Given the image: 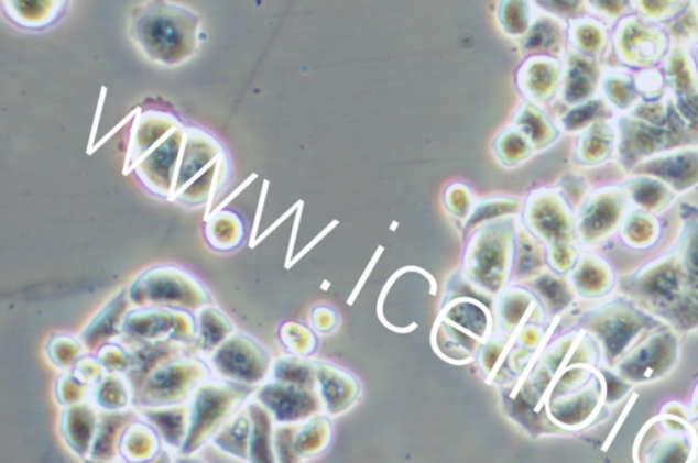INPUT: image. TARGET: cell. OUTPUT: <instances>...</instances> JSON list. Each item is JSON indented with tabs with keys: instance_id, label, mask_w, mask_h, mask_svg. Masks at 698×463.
<instances>
[{
	"instance_id": "obj_44",
	"label": "cell",
	"mask_w": 698,
	"mask_h": 463,
	"mask_svg": "<svg viewBox=\"0 0 698 463\" xmlns=\"http://www.w3.org/2000/svg\"><path fill=\"white\" fill-rule=\"evenodd\" d=\"M254 179H257V175H255V174H254V175H251V176L249 177V179H248V180H246V181L243 183V185H242V186L238 187V188H237V190H235V191L231 194V196H228V197L226 198V201H225V202H222V203L219 206V208H217V210L215 211V214L217 213V211L222 210V208H225V206H226V205L230 203V202L232 201V199L237 198V197L239 196V194H240V192H242V191L244 190V188H246V187H248V186L250 185V183H251V181H253ZM211 216H214V214H211Z\"/></svg>"
},
{
	"instance_id": "obj_15",
	"label": "cell",
	"mask_w": 698,
	"mask_h": 463,
	"mask_svg": "<svg viewBox=\"0 0 698 463\" xmlns=\"http://www.w3.org/2000/svg\"><path fill=\"white\" fill-rule=\"evenodd\" d=\"M131 307L133 305L129 299L128 290L122 289L90 320L79 335L88 354H96L101 346L111 344L123 335L124 319Z\"/></svg>"
},
{
	"instance_id": "obj_33",
	"label": "cell",
	"mask_w": 698,
	"mask_h": 463,
	"mask_svg": "<svg viewBox=\"0 0 698 463\" xmlns=\"http://www.w3.org/2000/svg\"><path fill=\"white\" fill-rule=\"evenodd\" d=\"M657 224L654 217L644 211L632 213L623 228V239L629 245L636 249H645L654 244L657 239Z\"/></svg>"
},
{
	"instance_id": "obj_47",
	"label": "cell",
	"mask_w": 698,
	"mask_h": 463,
	"mask_svg": "<svg viewBox=\"0 0 698 463\" xmlns=\"http://www.w3.org/2000/svg\"><path fill=\"white\" fill-rule=\"evenodd\" d=\"M83 463H128V462H124L123 460H119V461H95V460H90V459H84Z\"/></svg>"
},
{
	"instance_id": "obj_5",
	"label": "cell",
	"mask_w": 698,
	"mask_h": 463,
	"mask_svg": "<svg viewBox=\"0 0 698 463\" xmlns=\"http://www.w3.org/2000/svg\"><path fill=\"white\" fill-rule=\"evenodd\" d=\"M209 365L220 379L250 387H260L272 370L266 349L240 331L211 354Z\"/></svg>"
},
{
	"instance_id": "obj_42",
	"label": "cell",
	"mask_w": 698,
	"mask_h": 463,
	"mask_svg": "<svg viewBox=\"0 0 698 463\" xmlns=\"http://www.w3.org/2000/svg\"><path fill=\"white\" fill-rule=\"evenodd\" d=\"M268 187H269V181L265 180V183H263V190H262L261 198H260L259 209H257L254 230H253V233H251L250 249H253V245H254L255 240H257V231H259V224H260V219H261V214H262L263 203H265Z\"/></svg>"
},
{
	"instance_id": "obj_32",
	"label": "cell",
	"mask_w": 698,
	"mask_h": 463,
	"mask_svg": "<svg viewBox=\"0 0 698 463\" xmlns=\"http://www.w3.org/2000/svg\"><path fill=\"white\" fill-rule=\"evenodd\" d=\"M273 381L282 385L294 386L308 390L313 387V367L306 360L297 357L279 359L272 367Z\"/></svg>"
},
{
	"instance_id": "obj_45",
	"label": "cell",
	"mask_w": 698,
	"mask_h": 463,
	"mask_svg": "<svg viewBox=\"0 0 698 463\" xmlns=\"http://www.w3.org/2000/svg\"><path fill=\"white\" fill-rule=\"evenodd\" d=\"M145 463H176L173 454L168 450H162L157 456H154L152 461Z\"/></svg>"
},
{
	"instance_id": "obj_18",
	"label": "cell",
	"mask_w": 698,
	"mask_h": 463,
	"mask_svg": "<svg viewBox=\"0 0 698 463\" xmlns=\"http://www.w3.org/2000/svg\"><path fill=\"white\" fill-rule=\"evenodd\" d=\"M620 44V53L623 51L626 63L631 65H650L654 63L665 49V36L656 27H646L640 21L621 25L620 36L617 38Z\"/></svg>"
},
{
	"instance_id": "obj_19",
	"label": "cell",
	"mask_w": 698,
	"mask_h": 463,
	"mask_svg": "<svg viewBox=\"0 0 698 463\" xmlns=\"http://www.w3.org/2000/svg\"><path fill=\"white\" fill-rule=\"evenodd\" d=\"M142 420L151 425L170 449L181 451L190 430V404L140 409Z\"/></svg>"
},
{
	"instance_id": "obj_3",
	"label": "cell",
	"mask_w": 698,
	"mask_h": 463,
	"mask_svg": "<svg viewBox=\"0 0 698 463\" xmlns=\"http://www.w3.org/2000/svg\"><path fill=\"white\" fill-rule=\"evenodd\" d=\"M257 387L211 376L197 387L190 401L192 419L181 455H194L208 444L217 431L254 396Z\"/></svg>"
},
{
	"instance_id": "obj_2",
	"label": "cell",
	"mask_w": 698,
	"mask_h": 463,
	"mask_svg": "<svg viewBox=\"0 0 698 463\" xmlns=\"http://www.w3.org/2000/svg\"><path fill=\"white\" fill-rule=\"evenodd\" d=\"M131 305L137 308H173L196 313L215 305L214 297L196 274L177 265H157L146 268L131 283Z\"/></svg>"
},
{
	"instance_id": "obj_37",
	"label": "cell",
	"mask_w": 698,
	"mask_h": 463,
	"mask_svg": "<svg viewBox=\"0 0 698 463\" xmlns=\"http://www.w3.org/2000/svg\"><path fill=\"white\" fill-rule=\"evenodd\" d=\"M95 356L99 360L107 374L124 375L130 368V352L123 345H120L119 342H111V344L101 346Z\"/></svg>"
},
{
	"instance_id": "obj_35",
	"label": "cell",
	"mask_w": 698,
	"mask_h": 463,
	"mask_svg": "<svg viewBox=\"0 0 698 463\" xmlns=\"http://www.w3.org/2000/svg\"><path fill=\"white\" fill-rule=\"evenodd\" d=\"M279 339L291 353L305 356L313 351L314 339L305 326L292 322L284 323L279 330Z\"/></svg>"
},
{
	"instance_id": "obj_39",
	"label": "cell",
	"mask_w": 698,
	"mask_h": 463,
	"mask_svg": "<svg viewBox=\"0 0 698 463\" xmlns=\"http://www.w3.org/2000/svg\"><path fill=\"white\" fill-rule=\"evenodd\" d=\"M632 81H628L626 77H617L610 78L608 82H606V89H608V93L610 100L614 102L617 107L625 108L632 107L634 99H636V93H634V87L631 85Z\"/></svg>"
},
{
	"instance_id": "obj_29",
	"label": "cell",
	"mask_w": 698,
	"mask_h": 463,
	"mask_svg": "<svg viewBox=\"0 0 698 463\" xmlns=\"http://www.w3.org/2000/svg\"><path fill=\"white\" fill-rule=\"evenodd\" d=\"M629 196L641 208L648 211H659L665 209L672 201V191L665 181L639 177L628 183Z\"/></svg>"
},
{
	"instance_id": "obj_17",
	"label": "cell",
	"mask_w": 698,
	"mask_h": 463,
	"mask_svg": "<svg viewBox=\"0 0 698 463\" xmlns=\"http://www.w3.org/2000/svg\"><path fill=\"white\" fill-rule=\"evenodd\" d=\"M141 419L134 410L99 411V422L91 444L88 459L95 461H119L120 443L122 438L134 421Z\"/></svg>"
},
{
	"instance_id": "obj_36",
	"label": "cell",
	"mask_w": 698,
	"mask_h": 463,
	"mask_svg": "<svg viewBox=\"0 0 698 463\" xmlns=\"http://www.w3.org/2000/svg\"><path fill=\"white\" fill-rule=\"evenodd\" d=\"M297 430H299L297 425H279L274 428V455H276L277 463L302 462L295 449Z\"/></svg>"
},
{
	"instance_id": "obj_26",
	"label": "cell",
	"mask_w": 698,
	"mask_h": 463,
	"mask_svg": "<svg viewBox=\"0 0 698 463\" xmlns=\"http://www.w3.org/2000/svg\"><path fill=\"white\" fill-rule=\"evenodd\" d=\"M251 421L246 405L211 438L210 443L235 459L249 462Z\"/></svg>"
},
{
	"instance_id": "obj_8",
	"label": "cell",
	"mask_w": 698,
	"mask_h": 463,
	"mask_svg": "<svg viewBox=\"0 0 698 463\" xmlns=\"http://www.w3.org/2000/svg\"><path fill=\"white\" fill-rule=\"evenodd\" d=\"M196 333V313L173 308L133 307L123 323V335L140 341H179L193 344Z\"/></svg>"
},
{
	"instance_id": "obj_13",
	"label": "cell",
	"mask_w": 698,
	"mask_h": 463,
	"mask_svg": "<svg viewBox=\"0 0 698 463\" xmlns=\"http://www.w3.org/2000/svg\"><path fill=\"white\" fill-rule=\"evenodd\" d=\"M254 399L271 411L277 425H296L318 410V399L312 392L274 381L257 387Z\"/></svg>"
},
{
	"instance_id": "obj_25",
	"label": "cell",
	"mask_w": 698,
	"mask_h": 463,
	"mask_svg": "<svg viewBox=\"0 0 698 463\" xmlns=\"http://www.w3.org/2000/svg\"><path fill=\"white\" fill-rule=\"evenodd\" d=\"M162 438L145 420L139 419L126 430L120 443V459L128 463H145L162 453Z\"/></svg>"
},
{
	"instance_id": "obj_16",
	"label": "cell",
	"mask_w": 698,
	"mask_h": 463,
	"mask_svg": "<svg viewBox=\"0 0 698 463\" xmlns=\"http://www.w3.org/2000/svg\"><path fill=\"white\" fill-rule=\"evenodd\" d=\"M99 422V411L85 401L65 406L61 414V433L74 454L88 459Z\"/></svg>"
},
{
	"instance_id": "obj_12",
	"label": "cell",
	"mask_w": 698,
	"mask_h": 463,
	"mask_svg": "<svg viewBox=\"0 0 698 463\" xmlns=\"http://www.w3.org/2000/svg\"><path fill=\"white\" fill-rule=\"evenodd\" d=\"M116 342H119L120 345H123L130 352V368L128 373L124 374V377L131 388V398L141 390L149 375H151L160 364L167 362L170 359L183 356V354H194V356H197L196 351H194V345L186 344V342L140 341L131 339V337L128 335L120 337Z\"/></svg>"
},
{
	"instance_id": "obj_20",
	"label": "cell",
	"mask_w": 698,
	"mask_h": 463,
	"mask_svg": "<svg viewBox=\"0 0 698 463\" xmlns=\"http://www.w3.org/2000/svg\"><path fill=\"white\" fill-rule=\"evenodd\" d=\"M625 194L615 188L599 192L593 202L588 206L586 225L591 239L602 240L608 238L625 214Z\"/></svg>"
},
{
	"instance_id": "obj_38",
	"label": "cell",
	"mask_w": 698,
	"mask_h": 463,
	"mask_svg": "<svg viewBox=\"0 0 698 463\" xmlns=\"http://www.w3.org/2000/svg\"><path fill=\"white\" fill-rule=\"evenodd\" d=\"M70 373L74 377H77L79 382L89 387H94L96 383L107 374L95 354H85L84 357L79 359L78 362L73 365Z\"/></svg>"
},
{
	"instance_id": "obj_1",
	"label": "cell",
	"mask_w": 698,
	"mask_h": 463,
	"mask_svg": "<svg viewBox=\"0 0 698 463\" xmlns=\"http://www.w3.org/2000/svg\"><path fill=\"white\" fill-rule=\"evenodd\" d=\"M201 15L181 4L153 0L133 10L130 34L149 60L179 66L197 54Z\"/></svg>"
},
{
	"instance_id": "obj_23",
	"label": "cell",
	"mask_w": 698,
	"mask_h": 463,
	"mask_svg": "<svg viewBox=\"0 0 698 463\" xmlns=\"http://www.w3.org/2000/svg\"><path fill=\"white\" fill-rule=\"evenodd\" d=\"M205 242L217 253H232L243 244L246 224L237 211L222 209L210 216L204 225Z\"/></svg>"
},
{
	"instance_id": "obj_30",
	"label": "cell",
	"mask_w": 698,
	"mask_h": 463,
	"mask_svg": "<svg viewBox=\"0 0 698 463\" xmlns=\"http://www.w3.org/2000/svg\"><path fill=\"white\" fill-rule=\"evenodd\" d=\"M329 422L323 417H316L305 426H299L295 438V449L302 460L317 455L329 442Z\"/></svg>"
},
{
	"instance_id": "obj_14",
	"label": "cell",
	"mask_w": 698,
	"mask_h": 463,
	"mask_svg": "<svg viewBox=\"0 0 698 463\" xmlns=\"http://www.w3.org/2000/svg\"><path fill=\"white\" fill-rule=\"evenodd\" d=\"M70 2L66 0H40V2H0V13L17 30L42 33L53 30L66 15Z\"/></svg>"
},
{
	"instance_id": "obj_46",
	"label": "cell",
	"mask_w": 698,
	"mask_h": 463,
	"mask_svg": "<svg viewBox=\"0 0 698 463\" xmlns=\"http://www.w3.org/2000/svg\"><path fill=\"white\" fill-rule=\"evenodd\" d=\"M175 462L176 463H208L206 462L204 459H201V456H197L196 454L194 455H176L175 456Z\"/></svg>"
},
{
	"instance_id": "obj_40",
	"label": "cell",
	"mask_w": 698,
	"mask_h": 463,
	"mask_svg": "<svg viewBox=\"0 0 698 463\" xmlns=\"http://www.w3.org/2000/svg\"><path fill=\"white\" fill-rule=\"evenodd\" d=\"M636 399H637V394H633V397L631 399H629L626 408L623 409L622 415L620 416V419H618L617 425L614 426V430H612V432L610 433V437L608 439V442H606L604 450H608V448L611 444L612 440H614V438L617 437V433H618V431H620V428L623 425V421H625L626 416L629 414H631V410L633 408L634 403H636Z\"/></svg>"
},
{
	"instance_id": "obj_6",
	"label": "cell",
	"mask_w": 698,
	"mask_h": 463,
	"mask_svg": "<svg viewBox=\"0 0 698 463\" xmlns=\"http://www.w3.org/2000/svg\"><path fill=\"white\" fill-rule=\"evenodd\" d=\"M678 356V340L665 326L641 339L614 365L621 379L643 383L657 379L673 368Z\"/></svg>"
},
{
	"instance_id": "obj_31",
	"label": "cell",
	"mask_w": 698,
	"mask_h": 463,
	"mask_svg": "<svg viewBox=\"0 0 698 463\" xmlns=\"http://www.w3.org/2000/svg\"><path fill=\"white\" fill-rule=\"evenodd\" d=\"M45 351H47L50 362L53 363L55 368L63 371V373L70 371L79 359L88 354L81 340L67 334L51 337Z\"/></svg>"
},
{
	"instance_id": "obj_10",
	"label": "cell",
	"mask_w": 698,
	"mask_h": 463,
	"mask_svg": "<svg viewBox=\"0 0 698 463\" xmlns=\"http://www.w3.org/2000/svg\"><path fill=\"white\" fill-rule=\"evenodd\" d=\"M187 125L175 130L162 144L152 148L131 173L142 188L154 198L171 201Z\"/></svg>"
},
{
	"instance_id": "obj_27",
	"label": "cell",
	"mask_w": 698,
	"mask_h": 463,
	"mask_svg": "<svg viewBox=\"0 0 698 463\" xmlns=\"http://www.w3.org/2000/svg\"><path fill=\"white\" fill-rule=\"evenodd\" d=\"M94 401L101 410H128L131 405V388L122 374H106L91 390Z\"/></svg>"
},
{
	"instance_id": "obj_7",
	"label": "cell",
	"mask_w": 698,
	"mask_h": 463,
	"mask_svg": "<svg viewBox=\"0 0 698 463\" xmlns=\"http://www.w3.org/2000/svg\"><path fill=\"white\" fill-rule=\"evenodd\" d=\"M602 316V330H598L599 340L604 346L606 363L611 367H614L618 360L625 356L641 339L663 326L622 301L606 306Z\"/></svg>"
},
{
	"instance_id": "obj_11",
	"label": "cell",
	"mask_w": 698,
	"mask_h": 463,
	"mask_svg": "<svg viewBox=\"0 0 698 463\" xmlns=\"http://www.w3.org/2000/svg\"><path fill=\"white\" fill-rule=\"evenodd\" d=\"M228 154L230 151L219 136L199 125L188 123L170 202H174L176 196Z\"/></svg>"
},
{
	"instance_id": "obj_24",
	"label": "cell",
	"mask_w": 698,
	"mask_h": 463,
	"mask_svg": "<svg viewBox=\"0 0 698 463\" xmlns=\"http://www.w3.org/2000/svg\"><path fill=\"white\" fill-rule=\"evenodd\" d=\"M251 421L249 463H277L274 455V421L271 411L257 399L246 404Z\"/></svg>"
},
{
	"instance_id": "obj_21",
	"label": "cell",
	"mask_w": 698,
	"mask_h": 463,
	"mask_svg": "<svg viewBox=\"0 0 698 463\" xmlns=\"http://www.w3.org/2000/svg\"><path fill=\"white\" fill-rule=\"evenodd\" d=\"M197 333L194 351L198 357H210L230 337L237 333L232 320L215 305L196 312Z\"/></svg>"
},
{
	"instance_id": "obj_41",
	"label": "cell",
	"mask_w": 698,
	"mask_h": 463,
	"mask_svg": "<svg viewBox=\"0 0 698 463\" xmlns=\"http://www.w3.org/2000/svg\"><path fill=\"white\" fill-rule=\"evenodd\" d=\"M106 91H107V89L102 88V93L100 96L99 107H97V112H96V117H95L94 129H91L90 141H89L88 151H87L88 154H90L91 148L95 147V139H96V134H97V125H99V122H100L102 108H105V106H102V104H105Z\"/></svg>"
},
{
	"instance_id": "obj_34",
	"label": "cell",
	"mask_w": 698,
	"mask_h": 463,
	"mask_svg": "<svg viewBox=\"0 0 698 463\" xmlns=\"http://www.w3.org/2000/svg\"><path fill=\"white\" fill-rule=\"evenodd\" d=\"M90 388L74 377L70 371H65L58 376L55 383L56 401L65 408V406L85 403Z\"/></svg>"
},
{
	"instance_id": "obj_4",
	"label": "cell",
	"mask_w": 698,
	"mask_h": 463,
	"mask_svg": "<svg viewBox=\"0 0 698 463\" xmlns=\"http://www.w3.org/2000/svg\"><path fill=\"white\" fill-rule=\"evenodd\" d=\"M211 376L215 374L210 365L194 354L170 359L149 375L131 398V406L140 410L187 404L197 387Z\"/></svg>"
},
{
	"instance_id": "obj_9",
	"label": "cell",
	"mask_w": 698,
	"mask_h": 463,
	"mask_svg": "<svg viewBox=\"0 0 698 463\" xmlns=\"http://www.w3.org/2000/svg\"><path fill=\"white\" fill-rule=\"evenodd\" d=\"M188 122L179 113L164 107H139L129 129L128 152H126L123 174L133 173L137 164L152 148L162 144L175 130L185 128Z\"/></svg>"
},
{
	"instance_id": "obj_22",
	"label": "cell",
	"mask_w": 698,
	"mask_h": 463,
	"mask_svg": "<svg viewBox=\"0 0 698 463\" xmlns=\"http://www.w3.org/2000/svg\"><path fill=\"white\" fill-rule=\"evenodd\" d=\"M641 169H644L641 173L662 177V181L683 191L698 183V152H679L673 156L656 158L655 162L641 165Z\"/></svg>"
},
{
	"instance_id": "obj_43",
	"label": "cell",
	"mask_w": 698,
	"mask_h": 463,
	"mask_svg": "<svg viewBox=\"0 0 698 463\" xmlns=\"http://www.w3.org/2000/svg\"><path fill=\"white\" fill-rule=\"evenodd\" d=\"M135 113H137V108H135V110H134L133 112H131V113H130V115H129L128 118H126L124 120H122V123H119V124L117 125V128H116V129H113V130L111 131V133H108V134L105 136V139H102L100 142H97V144L95 145V147H94V148H91L90 154H94V152H96V151H97V148L101 147L102 145H105V144H106V142L110 141V140L112 139V136H113V135H116L120 129H122V125L128 124V123L130 122V120H133V119L135 118Z\"/></svg>"
},
{
	"instance_id": "obj_28",
	"label": "cell",
	"mask_w": 698,
	"mask_h": 463,
	"mask_svg": "<svg viewBox=\"0 0 698 463\" xmlns=\"http://www.w3.org/2000/svg\"><path fill=\"white\" fill-rule=\"evenodd\" d=\"M631 128H633L632 124ZM625 135L623 142H625L626 153L633 151L634 154H641V156L678 145L672 131L656 128V125L634 124L632 130H625Z\"/></svg>"
}]
</instances>
